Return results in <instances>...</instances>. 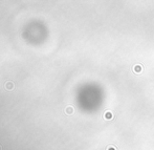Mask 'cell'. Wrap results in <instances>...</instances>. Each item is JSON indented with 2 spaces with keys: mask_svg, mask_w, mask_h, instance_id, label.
Masks as SVG:
<instances>
[{
  "mask_svg": "<svg viewBox=\"0 0 154 150\" xmlns=\"http://www.w3.org/2000/svg\"><path fill=\"white\" fill-rule=\"evenodd\" d=\"M108 150H114V149H113V148H109Z\"/></svg>",
  "mask_w": 154,
  "mask_h": 150,
  "instance_id": "cell-5",
  "label": "cell"
},
{
  "mask_svg": "<svg viewBox=\"0 0 154 150\" xmlns=\"http://www.w3.org/2000/svg\"><path fill=\"white\" fill-rule=\"evenodd\" d=\"M134 69H135V71H141V66H135L134 67Z\"/></svg>",
  "mask_w": 154,
  "mask_h": 150,
  "instance_id": "cell-4",
  "label": "cell"
},
{
  "mask_svg": "<svg viewBox=\"0 0 154 150\" xmlns=\"http://www.w3.org/2000/svg\"><path fill=\"white\" fill-rule=\"evenodd\" d=\"M65 111H66V113H67V115H71V113L73 112V108L71 107V106H68V107L65 109Z\"/></svg>",
  "mask_w": 154,
  "mask_h": 150,
  "instance_id": "cell-2",
  "label": "cell"
},
{
  "mask_svg": "<svg viewBox=\"0 0 154 150\" xmlns=\"http://www.w3.org/2000/svg\"><path fill=\"white\" fill-rule=\"evenodd\" d=\"M5 88L7 89V90H13L14 89V83L12 81H9V82H6L5 83Z\"/></svg>",
  "mask_w": 154,
  "mask_h": 150,
  "instance_id": "cell-1",
  "label": "cell"
},
{
  "mask_svg": "<svg viewBox=\"0 0 154 150\" xmlns=\"http://www.w3.org/2000/svg\"><path fill=\"white\" fill-rule=\"evenodd\" d=\"M0 150H2V148H1V146H0Z\"/></svg>",
  "mask_w": 154,
  "mask_h": 150,
  "instance_id": "cell-6",
  "label": "cell"
},
{
  "mask_svg": "<svg viewBox=\"0 0 154 150\" xmlns=\"http://www.w3.org/2000/svg\"><path fill=\"white\" fill-rule=\"evenodd\" d=\"M105 118H106V119H110V118H112V113H110V112H106V115H105Z\"/></svg>",
  "mask_w": 154,
  "mask_h": 150,
  "instance_id": "cell-3",
  "label": "cell"
}]
</instances>
